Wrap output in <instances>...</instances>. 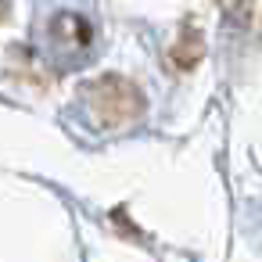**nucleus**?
Segmentation results:
<instances>
[]
</instances>
